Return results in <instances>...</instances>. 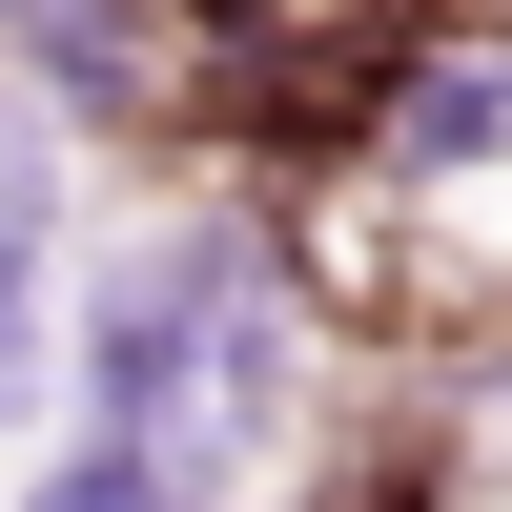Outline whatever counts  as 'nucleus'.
I'll list each match as a JSON object with an SVG mask.
<instances>
[{"label":"nucleus","instance_id":"nucleus-1","mask_svg":"<svg viewBox=\"0 0 512 512\" xmlns=\"http://www.w3.org/2000/svg\"><path fill=\"white\" fill-rule=\"evenodd\" d=\"M328 410H349V349H328V308L287 287L267 185H185V205H144V226L62 287V431L164 451L205 512H246L287 451L328 431Z\"/></svg>","mask_w":512,"mask_h":512},{"label":"nucleus","instance_id":"nucleus-2","mask_svg":"<svg viewBox=\"0 0 512 512\" xmlns=\"http://www.w3.org/2000/svg\"><path fill=\"white\" fill-rule=\"evenodd\" d=\"M0 512H205V492L164 472V451H123V431H41V451H21V492H0Z\"/></svg>","mask_w":512,"mask_h":512},{"label":"nucleus","instance_id":"nucleus-3","mask_svg":"<svg viewBox=\"0 0 512 512\" xmlns=\"http://www.w3.org/2000/svg\"><path fill=\"white\" fill-rule=\"evenodd\" d=\"M390 21H512V0H390Z\"/></svg>","mask_w":512,"mask_h":512}]
</instances>
